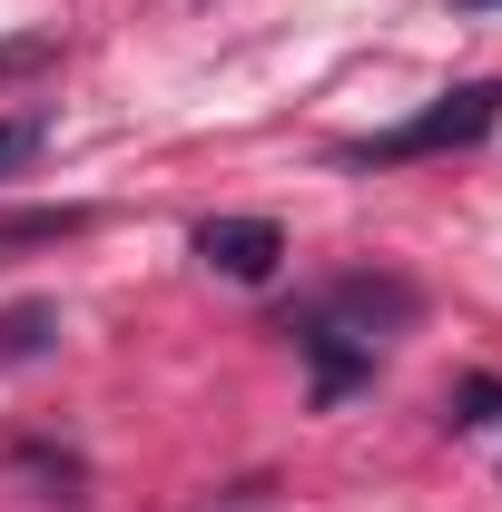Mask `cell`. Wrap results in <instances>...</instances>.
<instances>
[{
  "label": "cell",
  "mask_w": 502,
  "mask_h": 512,
  "mask_svg": "<svg viewBox=\"0 0 502 512\" xmlns=\"http://www.w3.org/2000/svg\"><path fill=\"white\" fill-rule=\"evenodd\" d=\"M414 286L404 276H335V286H315L306 306L286 316V335H296V355H306L315 375V404H345L355 384L384 365V345L414 325Z\"/></svg>",
  "instance_id": "6da1fadb"
},
{
  "label": "cell",
  "mask_w": 502,
  "mask_h": 512,
  "mask_svg": "<svg viewBox=\"0 0 502 512\" xmlns=\"http://www.w3.org/2000/svg\"><path fill=\"white\" fill-rule=\"evenodd\" d=\"M502 128V79H453L443 99H424L414 119L375 128V138H345L335 168H414V158H453V148H483Z\"/></svg>",
  "instance_id": "7a4b0ae2"
},
{
  "label": "cell",
  "mask_w": 502,
  "mask_h": 512,
  "mask_svg": "<svg viewBox=\"0 0 502 512\" xmlns=\"http://www.w3.org/2000/svg\"><path fill=\"white\" fill-rule=\"evenodd\" d=\"M197 256H207L217 276H237V286H266L276 256H286V227H276V217H207V227H197Z\"/></svg>",
  "instance_id": "3957f363"
},
{
  "label": "cell",
  "mask_w": 502,
  "mask_h": 512,
  "mask_svg": "<svg viewBox=\"0 0 502 512\" xmlns=\"http://www.w3.org/2000/svg\"><path fill=\"white\" fill-rule=\"evenodd\" d=\"M79 227H89V207H10V217H0V256L60 247V237H79Z\"/></svg>",
  "instance_id": "277c9868"
},
{
  "label": "cell",
  "mask_w": 502,
  "mask_h": 512,
  "mask_svg": "<svg viewBox=\"0 0 502 512\" xmlns=\"http://www.w3.org/2000/svg\"><path fill=\"white\" fill-rule=\"evenodd\" d=\"M443 424L453 434H473V424H502V375H463L443 394Z\"/></svg>",
  "instance_id": "5b68a950"
},
{
  "label": "cell",
  "mask_w": 502,
  "mask_h": 512,
  "mask_svg": "<svg viewBox=\"0 0 502 512\" xmlns=\"http://www.w3.org/2000/svg\"><path fill=\"white\" fill-rule=\"evenodd\" d=\"M40 148H50V109H10L0 119V178H20Z\"/></svg>",
  "instance_id": "8992f818"
},
{
  "label": "cell",
  "mask_w": 502,
  "mask_h": 512,
  "mask_svg": "<svg viewBox=\"0 0 502 512\" xmlns=\"http://www.w3.org/2000/svg\"><path fill=\"white\" fill-rule=\"evenodd\" d=\"M50 335H60V316H50V306H20V316H0V365H30V355H50Z\"/></svg>",
  "instance_id": "52a82bcc"
},
{
  "label": "cell",
  "mask_w": 502,
  "mask_h": 512,
  "mask_svg": "<svg viewBox=\"0 0 502 512\" xmlns=\"http://www.w3.org/2000/svg\"><path fill=\"white\" fill-rule=\"evenodd\" d=\"M50 60V40H0V79H20V69Z\"/></svg>",
  "instance_id": "ba28073f"
},
{
  "label": "cell",
  "mask_w": 502,
  "mask_h": 512,
  "mask_svg": "<svg viewBox=\"0 0 502 512\" xmlns=\"http://www.w3.org/2000/svg\"><path fill=\"white\" fill-rule=\"evenodd\" d=\"M463 10H502V0H463Z\"/></svg>",
  "instance_id": "9c48e42d"
}]
</instances>
